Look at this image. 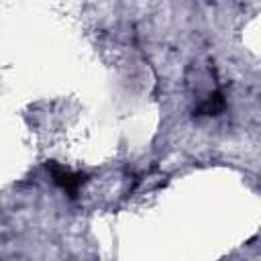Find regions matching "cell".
Returning a JSON list of instances; mask_svg holds the SVG:
<instances>
[{
  "label": "cell",
  "mask_w": 261,
  "mask_h": 261,
  "mask_svg": "<svg viewBox=\"0 0 261 261\" xmlns=\"http://www.w3.org/2000/svg\"><path fill=\"white\" fill-rule=\"evenodd\" d=\"M47 169H49L53 181H55L63 192H67L71 198L77 196L80 188H82L84 181H86V175H84V173L71 171V169H67V167H63V165H59V163H55V161H49V163H47Z\"/></svg>",
  "instance_id": "cell-1"
},
{
  "label": "cell",
  "mask_w": 261,
  "mask_h": 261,
  "mask_svg": "<svg viewBox=\"0 0 261 261\" xmlns=\"http://www.w3.org/2000/svg\"><path fill=\"white\" fill-rule=\"evenodd\" d=\"M224 106H226L224 96H222L220 92H214V94H210V96H208V98L198 106L196 114H198V116H214V114L222 112V110H224Z\"/></svg>",
  "instance_id": "cell-2"
}]
</instances>
